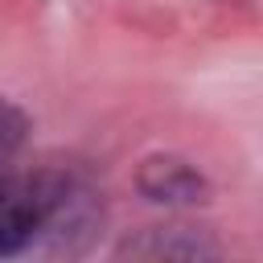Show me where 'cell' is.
<instances>
[{
    "label": "cell",
    "instance_id": "1",
    "mask_svg": "<svg viewBox=\"0 0 263 263\" xmlns=\"http://www.w3.org/2000/svg\"><path fill=\"white\" fill-rule=\"evenodd\" d=\"M74 201V185L58 173L0 177V259L33 251L62 218H70Z\"/></svg>",
    "mask_w": 263,
    "mask_h": 263
},
{
    "label": "cell",
    "instance_id": "2",
    "mask_svg": "<svg viewBox=\"0 0 263 263\" xmlns=\"http://www.w3.org/2000/svg\"><path fill=\"white\" fill-rule=\"evenodd\" d=\"M140 189L152 201H189L201 193V177L185 160H148L140 173Z\"/></svg>",
    "mask_w": 263,
    "mask_h": 263
},
{
    "label": "cell",
    "instance_id": "3",
    "mask_svg": "<svg viewBox=\"0 0 263 263\" xmlns=\"http://www.w3.org/2000/svg\"><path fill=\"white\" fill-rule=\"evenodd\" d=\"M21 136H25V119H21V111H16L12 103H4V99H0V164L16 152Z\"/></svg>",
    "mask_w": 263,
    "mask_h": 263
}]
</instances>
